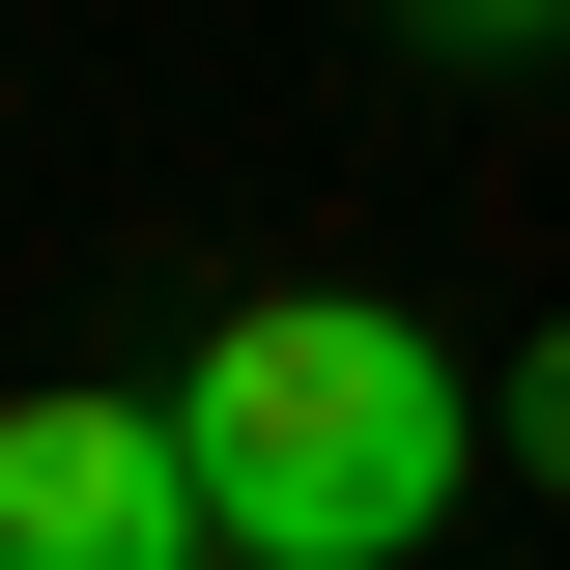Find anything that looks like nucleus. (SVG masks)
Listing matches in <instances>:
<instances>
[{
    "label": "nucleus",
    "mask_w": 570,
    "mask_h": 570,
    "mask_svg": "<svg viewBox=\"0 0 570 570\" xmlns=\"http://www.w3.org/2000/svg\"><path fill=\"white\" fill-rule=\"evenodd\" d=\"M171 456H200L228 570H400L428 513L485 485V400H456V343L371 314V285H257V314H200V371H171Z\"/></svg>",
    "instance_id": "obj_1"
},
{
    "label": "nucleus",
    "mask_w": 570,
    "mask_h": 570,
    "mask_svg": "<svg viewBox=\"0 0 570 570\" xmlns=\"http://www.w3.org/2000/svg\"><path fill=\"white\" fill-rule=\"evenodd\" d=\"M0 570H228L200 542V456H171V400H0Z\"/></svg>",
    "instance_id": "obj_2"
},
{
    "label": "nucleus",
    "mask_w": 570,
    "mask_h": 570,
    "mask_svg": "<svg viewBox=\"0 0 570 570\" xmlns=\"http://www.w3.org/2000/svg\"><path fill=\"white\" fill-rule=\"evenodd\" d=\"M485 456H513V485H570V314H542V343L485 371Z\"/></svg>",
    "instance_id": "obj_3"
}]
</instances>
